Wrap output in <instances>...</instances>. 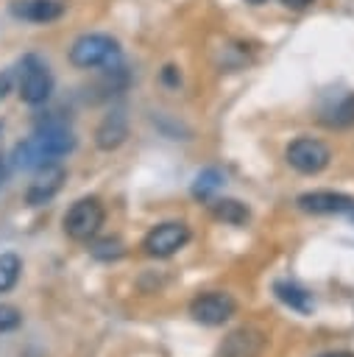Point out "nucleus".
Returning a JSON list of instances; mask_svg holds the SVG:
<instances>
[{
  "label": "nucleus",
  "instance_id": "f257e3e1",
  "mask_svg": "<svg viewBox=\"0 0 354 357\" xmlns=\"http://www.w3.org/2000/svg\"><path fill=\"white\" fill-rule=\"evenodd\" d=\"M75 148V137L72 131L61 123V120H47L39 123V128L14 148V165L20 170H39L61 156H67Z\"/></svg>",
  "mask_w": 354,
  "mask_h": 357
},
{
  "label": "nucleus",
  "instance_id": "f03ea898",
  "mask_svg": "<svg viewBox=\"0 0 354 357\" xmlns=\"http://www.w3.org/2000/svg\"><path fill=\"white\" fill-rule=\"evenodd\" d=\"M120 59V45L109 33H84L70 45V64L81 70L109 67Z\"/></svg>",
  "mask_w": 354,
  "mask_h": 357
},
{
  "label": "nucleus",
  "instance_id": "7ed1b4c3",
  "mask_svg": "<svg viewBox=\"0 0 354 357\" xmlns=\"http://www.w3.org/2000/svg\"><path fill=\"white\" fill-rule=\"evenodd\" d=\"M103 220H106V209H103L100 198L86 195V198H78L67 209V215H64V231H67L70 240L86 243V240H92L100 231Z\"/></svg>",
  "mask_w": 354,
  "mask_h": 357
},
{
  "label": "nucleus",
  "instance_id": "20e7f679",
  "mask_svg": "<svg viewBox=\"0 0 354 357\" xmlns=\"http://www.w3.org/2000/svg\"><path fill=\"white\" fill-rule=\"evenodd\" d=\"M17 92H20V98L28 106H39V103H45L50 98V92H53V75H50L47 61H42L36 53H28L20 61V84H17Z\"/></svg>",
  "mask_w": 354,
  "mask_h": 357
},
{
  "label": "nucleus",
  "instance_id": "39448f33",
  "mask_svg": "<svg viewBox=\"0 0 354 357\" xmlns=\"http://www.w3.org/2000/svg\"><path fill=\"white\" fill-rule=\"evenodd\" d=\"M284 159H287V165L293 170H298L304 176H315V173H321L329 165L332 151H329L326 142H321L315 137H298V139H293L287 145Z\"/></svg>",
  "mask_w": 354,
  "mask_h": 357
},
{
  "label": "nucleus",
  "instance_id": "423d86ee",
  "mask_svg": "<svg viewBox=\"0 0 354 357\" xmlns=\"http://www.w3.org/2000/svg\"><path fill=\"white\" fill-rule=\"evenodd\" d=\"M190 240V226L181 223V220H164L159 226H153L145 240H142V251L148 257H156V259H167L173 257L178 248H184Z\"/></svg>",
  "mask_w": 354,
  "mask_h": 357
},
{
  "label": "nucleus",
  "instance_id": "0eeeda50",
  "mask_svg": "<svg viewBox=\"0 0 354 357\" xmlns=\"http://www.w3.org/2000/svg\"><path fill=\"white\" fill-rule=\"evenodd\" d=\"M234 312H237V301L223 290H209L190 301L192 321H198L203 326H223Z\"/></svg>",
  "mask_w": 354,
  "mask_h": 357
},
{
  "label": "nucleus",
  "instance_id": "6e6552de",
  "mask_svg": "<svg viewBox=\"0 0 354 357\" xmlns=\"http://www.w3.org/2000/svg\"><path fill=\"white\" fill-rule=\"evenodd\" d=\"M64 178H67V173H64V167H61L59 162H50V165H45V167H39L36 176H33V181L28 184L25 201H28L31 206H45V204H50V201L56 198V192L61 190Z\"/></svg>",
  "mask_w": 354,
  "mask_h": 357
},
{
  "label": "nucleus",
  "instance_id": "1a4fd4ad",
  "mask_svg": "<svg viewBox=\"0 0 354 357\" xmlns=\"http://www.w3.org/2000/svg\"><path fill=\"white\" fill-rule=\"evenodd\" d=\"M298 209L307 215H340L354 209V198L346 192H334V190H312V192H301L295 198Z\"/></svg>",
  "mask_w": 354,
  "mask_h": 357
},
{
  "label": "nucleus",
  "instance_id": "9d476101",
  "mask_svg": "<svg viewBox=\"0 0 354 357\" xmlns=\"http://www.w3.org/2000/svg\"><path fill=\"white\" fill-rule=\"evenodd\" d=\"M265 335L254 326H243V329H234L223 346H220V354L223 357H259L265 351Z\"/></svg>",
  "mask_w": 354,
  "mask_h": 357
},
{
  "label": "nucleus",
  "instance_id": "9b49d317",
  "mask_svg": "<svg viewBox=\"0 0 354 357\" xmlns=\"http://www.w3.org/2000/svg\"><path fill=\"white\" fill-rule=\"evenodd\" d=\"M125 137H128V117H125L123 109L109 112V114L98 123V128H95V145H98L100 151H114V148H120V145L125 142Z\"/></svg>",
  "mask_w": 354,
  "mask_h": 357
},
{
  "label": "nucleus",
  "instance_id": "f8f14e48",
  "mask_svg": "<svg viewBox=\"0 0 354 357\" xmlns=\"http://www.w3.org/2000/svg\"><path fill=\"white\" fill-rule=\"evenodd\" d=\"M11 14L25 22H53L64 14L61 0H14Z\"/></svg>",
  "mask_w": 354,
  "mask_h": 357
},
{
  "label": "nucleus",
  "instance_id": "ddd939ff",
  "mask_svg": "<svg viewBox=\"0 0 354 357\" xmlns=\"http://www.w3.org/2000/svg\"><path fill=\"white\" fill-rule=\"evenodd\" d=\"M273 293H276V298H279L282 304H287L290 310H295V312H301V315L312 312V307H315L312 296H309V293H307L301 284H295V282L279 279V282L273 284Z\"/></svg>",
  "mask_w": 354,
  "mask_h": 357
},
{
  "label": "nucleus",
  "instance_id": "4468645a",
  "mask_svg": "<svg viewBox=\"0 0 354 357\" xmlns=\"http://www.w3.org/2000/svg\"><path fill=\"white\" fill-rule=\"evenodd\" d=\"M212 215L223 223H231V226H240L248 220V206L234 201V198H217L212 201Z\"/></svg>",
  "mask_w": 354,
  "mask_h": 357
},
{
  "label": "nucleus",
  "instance_id": "2eb2a0df",
  "mask_svg": "<svg viewBox=\"0 0 354 357\" xmlns=\"http://www.w3.org/2000/svg\"><path fill=\"white\" fill-rule=\"evenodd\" d=\"M223 173L217 170V167H209V170H201L198 173V178L192 181V195L198 198V201H212L215 198V192L223 187Z\"/></svg>",
  "mask_w": 354,
  "mask_h": 357
},
{
  "label": "nucleus",
  "instance_id": "dca6fc26",
  "mask_svg": "<svg viewBox=\"0 0 354 357\" xmlns=\"http://www.w3.org/2000/svg\"><path fill=\"white\" fill-rule=\"evenodd\" d=\"M20 271H22V259H20L17 254H11V251L0 254V293L11 290V287L17 284Z\"/></svg>",
  "mask_w": 354,
  "mask_h": 357
},
{
  "label": "nucleus",
  "instance_id": "f3484780",
  "mask_svg": "<svg viewBox=\"0 0 354 357\" xmlns=\"http://www.w3.org/2000/svg\"><path fill=\"white\" fill-rule=\"evenodd\" d=\"M89 251H92L95 259H103V262H109V259H120V257L125 254V248H123V243H120L117 237H106V240L95 243Z\"/></svg>",
  "mask_w": 354,
  "mask_h": 357
},
{
  "label": "nucleus",
  "instance_id": "a211bd4d",
  "mask_svg": "<svg viewBox=\"0 0 354 357\" xmlns=\"http://www.w3.org/2000/svg\"><path fill=\"white\" fill-rule=\"evenodd\" d=\"M20 324H22L20 310L11 307V304H0V332H11V329H17Z\"/></svg>",
  "mask_w": 354,
  "mask_h": 357
},
{
  "label": "nucleus",
  "instance_id": "6ab92c4d",
  "mask_svg": "<svg viewBox=\"0 0 354 357\" xmlns=\"http://www.w3.org/2000/svg\"><path fill=\"white\" fill-rule=\"evenodd\" d=\"M11 89V75L8 73H0V98H6Z\"/></svg>",
  "mask_w": 354,
  "mask_h": 357
},
{
  "label": "nucleus",
  "instance_id": "aec40b11",
  "mask_svg": "<svg viewBox=\"0 0 354 357\" xmlns=\"http://www.w3.org/2000/svg\"><path fill=\"white\" fill-rule=\"evenodd\" d=\"M282 3H284L287 8H307L312 0H282Z\"/></svg>",
  "mask_w": 354,
  "mask_h": 357
},
{
  "label": "nucleus",
  "instance_id": "412c9836",
  "mask_svg": "<svg viewBox=\"0 0 354 357\" xmlns=\"http://www.w3.org/2000/svg\"><path fill=\"white\" fill-rule=\"evenodd\" d=\"M321 357H354V351H326Z\"/></svg>",
  "mask_w": 354,
  "mask_h": 357
},
{
  "label": "nucleus",
  "instance_id": "4be33fe9",
  "mask_svg": "<svg viewBox=\"0 0 354 357\" xmlns=\"http://www.w3.org/2000/svg\"><path fill=\"white\" fill-rule=\"evenodd\" d=\"M245 3H251V6H262V3H268V0H245Z\"/></svg>",
  "mask_w": 354,
  "mask_h": 357
},
{
  "label": "nucleus",
  "instance_id": "5701e85b",
  "mask_svg": "<svg viewBox=\"0 0 354 357\" xmlns=\"http://www.w3.org/2000/svg\"><path fill=\"white\" fill-rule=\"evenodd\" d=\"M0 181H3V159H0Z\"/></svg>",
  "mask_w": 354,
  "mask_h": 357
}]
</instances>
